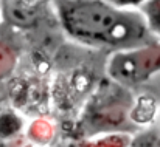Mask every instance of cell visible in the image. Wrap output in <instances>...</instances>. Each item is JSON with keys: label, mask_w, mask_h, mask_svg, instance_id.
<instances>
[{"label": "cell", "mask_w": 160, "mask_h": 147, "mask_svg": "<svg viewBox=\"0 0 160 147\" xmlns=\"http://www.w3.org/2000/svg\"><path fill=\"white\" fill-rule=\"evenodd\" d=\"M53 8L65 36L84 47L118 53L159 42L137 9L104 0H53Z\"/></svg>", "instance_id": "1"}, {"label": "cell", "mask_w": 160, "mask_h": 147, "mask_svg": "<svg viewBox=\"0 0 160 147\" xmlns=\"http://www.w3.org/2000/svg\"><path fill=\"white\" fill-rule=\"evenodd\" d=\"M109 78L123 87H138L160 73V40L129 51L113 53L106 68Z\"/></svg>", "instance_id": "2"}, {"label": "cell", "mask_w": 160, "mask_h": 147, "mask_svg": "<svg viewBox=\"0 0 160 147\" xmlns=\"http://www.w3.org/2000/svg\"><path fill=\"white\" fill-rule=\"evenodd\" d=\"M137 11L143 16L151 34L160 40V0H146Z\"/></svg>", "instance_id": "3"}, {"label": "cell", "mask_w": 160, "mask_h": 147, "mask_svg": "<svg viewBox=\"0 0 160 147\" xmlns=\"http://www.w3.org/2000/svg\"><path fill=\"white\" fill-rule=\"evenodd\" d=\"M107 3L117 6V8H123V9H138L146 0H104Z\"/></svg>", "instance_id": "4"}]
</instances>
